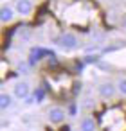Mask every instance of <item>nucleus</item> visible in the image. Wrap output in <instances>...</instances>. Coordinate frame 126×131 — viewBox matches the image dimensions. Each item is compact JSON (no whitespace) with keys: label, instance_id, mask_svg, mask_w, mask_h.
Returning <instances> with one entry per match:
<instances>
[{"label":"nucleus","instance_id":"f257e3e1","mask_svg":"<svg viewBox=\"0 0 126 131\" xmlns=\"http://www.w3.org/2000/svg\"><path fill=\"white\" fill-rule=\"evenodd\" d=\"M33 90H31V83L27 81V79H22V81H16L15 84H13V95H15V99H27L29 95H33L31 93Z\"/></svg>","mask_w":126,"mask_h":131},{"label":"nucleus","instance_id":"f03ea898","mask_svg":"<svg viewBox=\"0 0 126 131\" xmlns=\"http://www.w3.org/2000/svg\"><path fill=\"white\" fill-rule=\"evenodd\" d=\"M65 118H67V113H65V110H63L61 106H52V108L47 110V120H49L52 126L63 124Z\"/></svg>","mask_w":126,"mask_h":131},{"label":"nucleus","instance_id":"7ed1b4c3","mask_svg":"<svg viewBox=\"0 0 126 131\" xmlns=\"http://www.w3.org/2000/svg\"><path fill=\"white\" fill-rule=\"evenodd\" d=\"M56 43H58L61 49H65V50H72V49H76V47L79 45V40H77V36H76L74 32H63V34L56 40Z\"/></svg>","mask_w":126,"mask_h":131},{"label":"nucleus","instance_id":"20e7f679","mask_svg":"<svg viewBox=\"0 0 126 131\" xmlns=\"http://www.w3.org/2000/svg\"><path fill=\"white\" fill-rule=\"evenodd\" d=\"M115 93H119L117 92V84H113L110 81H104V83H99L97 84V95L101 99H106V101L108 99H113Z\"/></svg>","mask_w":126,"mask_h":131},{"label":"nucleus","instance_id":"39448f33","mask_svg":"<svg viewBox=\"0 0 126 131\" xmlns=\"http://www.w3.org/2000/svg\"><path fill=\"white\" fill-rule=\"evenodd\" d=\"M15 9L22 16H31L33 11H34V4H33V0H16V2H15Z\"/></svg>","mask_w":126,"mask_h":131},{"label":"nucleus","instance_id":"423d86ee","mask_svg":"<svg viewBox=\"0 0 126 131\" xmlns=\"http://www.w3.org/2000/svg\"><path fill=\"white\" fill-rule=\"evenodd\" d=\"M16 9L13 7V6H2V11H0V20H2V24L4 25H7V24H11L15 18H16Z\"/></svg>","mask_w":126,"mask_h":131},{"label":"nucleus","instance_id":"0eeeda50","mask_svg":"<svg viewBox=\"0 0 126 131\" xmlns=\"http://www.w3.org/2000/svg\"><path fill=\"white\" fill-rule=\"evenodd\" d=\"M95 129H97V122H95L94 117H90V115L81 117V120H79V131H95Z\"/></svg>","mask_w":126,"mask_h":131},{"label":"nucleus","instance_id":"6e6552de","mask_svg":"<svg viewBox=\"0 0 126 131\" xmlns=\"http://www.w3.org/2000/svg\"><path fill=\"white\" fill-rule=\"evenodd\" d=\"M13 104H15V95L13 93H7V92H2V95H0V108L6 111Z\"/></svg>","mask_w":126,"mask_h":131},{"label":"nucleus","instance_id":"1a4fd4ad","mask_svg":"<svg viewBox=\"0 0 126 131\" xmlns=\"http://www.w3.org/2000/svg\"><path fill=\"white\" fill-rule=\"evenodd\" d=\"M115 84H117V92H119L122 97H126V77H119V81H117Z\"/></svg>","mask_w":126,"mask_h":131}]
</instances>
